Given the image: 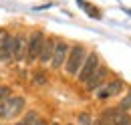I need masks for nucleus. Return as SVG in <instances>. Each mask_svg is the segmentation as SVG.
<instances>
[{
  "label": "nucleus",
  "instance_id": "dca6fc26",
  "mask_svg": "<svg viewBox=\"0 0 131 125\" xmlns=\"http://www.w3.org/2000/svg\"><path fill=\"white\" fill-rule=\"evenodd\" d=\"M79 123L81 125H93V119H91V115L81 113V115H79Z\"/></svg>",
  "mask_w": 131,
  "mask_h": 125
},
{
  "label": "nucleus",
  "instance_id": "9d476101",
  "mask_svg": "<svg viewBox=\"0 0 131 125\" xmlns=\"http://www.w3.org/2000/svg\"><path fill=\"white\" fill-rule=\"evenodd\" d=\"M54 45H57V38H54V36H45V43H42V47H40V53H38V59H36V61H40L42 65L50 62Z\"/></svg>",
  "mask_w": 131,
  "mask_h": 125
},
{
  "label": "nucleus",
  "instance_id": "7ed1b4c3",
  "mask_svg": "<svg viewBox=\"0 0 131 125\" xmlns=\"http://www.w3.org/2000/svg\"><path fill=\"white\" fill-rule=\"evenodd\" d=\"M99 65H101L99 55H97V53H89L87 59H85V62H83V67H81V71H79V75H77L79 83H85V85H87V81L93 77L95 71L99 69Z\"/></svg>",
  "mask_w": 131,
  "mask_h": 125
},
{
  "label": "nucleus",
  "instance_id": "6e6552de",
  "mask_svg": "<svg viewBox=\"0 0 131 125\" xmlns=\"http://www.w3.org/2000/svg\"><path fill=\"white\" fill-rule=\"evenodd\" d=\"M107 77H109V69H107V67H103V65H99V69L95 71V75L87 81V91H89V93L99 91V89L105 85Z\"/></svg>",
  "mask_w": 131,
  "mask_h": 125
},
{
  "label": "nucleus",
  "instance_id": "423d86ee",
  "mask_svg": "<svg viewBox=\"0 0 131 125\" xmlns=\"http://www.w3.org/2000/svg\"><path fill=\"white\" fill-rule=\"evenodd\" d=\"M12 40L14 36L6 30H0V62H10L12 59Z\"/></svg>",
  "mask_w": 131,
  "mask_h": 125
},
{
  "label": "nucleus",
  "instance_id": "9b49d317",
  "mask_svg": "<svg viewBox=\"0 0 131 125\" xmlns=\"http://www.w3.org/2000/svg\"><path fill=\"white\" fill-rule=\"evenodd\" d=\"M121 115H123V111L119 109V107H111V109H107V111L101 113V119H99V121L103 125H113L115 121L121 119Z\"/></svg>",
  "mask_w": 131,
  "mask_h": 125
},
{
  "label": "nucleus",
  "instance_id": "f257e3e1",
  "mask_svg": "<svg viewBox=\"0 0 131 125\" xmlns=\"http://www.w3.org/2000/svg\"><path fill=\"white\" fill-rule=\"evenodd\" d=\"M85 59H87V50H85V47L83 45H75V47L69 48V57H67V62H65V71L67 75H79V71H81L83 62H85Z\"/></svg>",
  "mask_w": 131,
  "mask_h": 125
},
{
  "label": "nucleus",
  "instance_id": "4468645a",
  "mask_svg": "<svg viewBox=\"0 0 131 125\" xmlns=\"http://www.w3.org/2000/svg\"><path fill=\"white\" fill-rule=\"evenodd\" d=\"M32 81L36 83V85H47L49 79H47V73H45V71H36L34 77H32Z\"/></svg>",
  "mask_w": 131,
  "mask_h": 125
},
{
  "label": "nucleus",
  "instance_id": "2eb2a0df",
  "mask_svg": "<svg viewBox=\"0 0 131 125\" xmlns=\"http://www.w3.org/2000/svg\"><path fill=\"white\" fill-rule=\"evenodd\" d=\"M10 95H12V89H10V87H6V85H0V103H2V101H6Z\"/></svg>",
  "mask_w": 131,
  "mask_h": 125
},
{
  "label": "nucleus",
  "instance_id": "20e7f679",
  "mask_svg": "<svg viewBox=\"0 0 131 125\" xmlns=\"http://www.w3.org/2000/svg\"><path fill=\"white\" fill-rule=\"evenodd\" d=\"M42 43H45V32L42 30H34L28 36V43H26V62H34L38 59Z\"/></svg>",
  "mask_w": 131,
  "mask_h": 125
},
{
  "label": "nucleus",
  "instance_id": "ddd939ff",
  "mask_svg": "<svg viewBox=\"0 0 131 125\" xmlns=\"http://www.w3.org/2000/svg\"><path fill=\"white\" fill-rule=\"evenodd\" d=\"M117 107L123 111V113H127V111L131 109V91L127 93V97H123V99H121V103H119Z\"/></svg>",
  "mask_w": 131,
  "mask_h": 125
},
{
  "label": "nucleus",
  "instance_id": "1a4fd4ad",
  "mask_svg": "<svg viewBox=\"0 0 131 125\" xmlns=\"http://www.w3.org/2000/svg\"><path fill=\"white\" fill-rule=\"evenodd\" d=\"M26 43H28V36H24V34L14 36V40H12V59L16 62L26 61Z\"/></svg>",
  "mask_w": 131,
  "mask_h": 125
},
{
  "label": "nucleus",
  "instance_id": "6ab92c4d",
  "mask_svg": "<svg viewBox=\"0 0 131 125\" xmlns=\"http://www.w3.org/2000/svg\"><path fill=\"white\" fill-rule=\"evenodd\" d=\"M49 125H61V123H57V121H52V123H49Z\"/></svg>",
  "mask_w": 131,
  "mask_h": 125
},
{
  "label": "nucleus",
  "instance_id": "0eeeda50",
  "mask_svg": "<svg viewBox=\"0 0 131 125\" xmlns=\"http://www.w3.org/2000/svg\"><path fill=\"white\" fill-rule=\"evenodd\" d=\"M123 89H125L123 79H111L107 85H103V87L97 91V97L99 99H111V97H115V95H119Z\"/></svg>",
  "mask_w": 131,
  "mask_h": 125
},
{
  "label": "nucleus",
  "instance_id": "a211bd4d",
  "mask_svg": "<svg viewBox=\"0 0 131 125\" xmlns=\"http://www.w3.org/2000/svg\"><path fill=\"white\" fill-rule=\"evenodd\" d=\"M50 121H47V119H42V117H40V119H38V121H36V125H49Z\"/></svg>",
  "mask_w": 131,
  "mask_h": 125
},
{
  "label": "nucleus",
  "instance_id": "39448f33",
  "mask_svg": "<svg viewBox=\"0 0 131 125\" xmlns=\"http://www.w3.org/2000/svg\"><path fill=\"white\" fill-rule=\"evenodd\" d=\"M67 57H69V45L65 40H57L54 45V50H52V59H50V67L57 71V69H63L67 62Z\"/></svg>",
  "mask_w": 131,
  "mask_h": 125
},
{
  "label": "nucleus",
  "instance_id": "f3484780",
  "mask_svg": "<svg viewBox=\"0 0 131 125\" xmlns=\"http://www.w3.org/2000/svg\"><path fill=\"white\" fill-rule=\"evenodd\" d=\"M113 125H131V115L123 113V115H121V119H119V121H115Z\"/></svg>",
  "mask_w": 131,
  "mask_h": 125
},
{
  "label": "nucleus",
  "instance_id": "f03ea898",
  "mask_svg": "<svg viewBox=\"0 0 131 125\" xmlns=\"http://www.w3.org/2000/svg\"><path fill=\"white\" fill-rule=\"evenodd\" d=\"M26 107V99L20 95H10L6 101L0 103V119H12L20 115Z\"/></svg>",
  "mask_w": 131,
  "mask_h": 125
},
{
  "label": "nucleus",
  "instance_id": "aec40b11",
  "mask_svg": "<svg viewBox=\"0 0 131 125\" xmlns=\"http://www.w3.org/2000/svg\"><path fill=\"white\" fill-rule=\"evenodd\" d=\"M95 125H103V123H101V121H97V123H95Z\"/></svg>",
  "mask_w": 131,
  "mask_h": 125
},
{
  "label": "nucleus",
  "instance_id": "f8f14e48",
  "mask_svg": "<svg viewBox=\"0 0 131 125\" xmlns=\"http://www.w3.org/2000/svg\"><path fill=\"white\" fill-rule=\"evenodd\" d=\"M38 119H40L38 111L30 109V111H26V113H24V117H20L14 125H36V121H38Z\"/></svg>",
  "mask_w": 131,
  "mask_h": 125
},
{
  "label": "nucleus",
  "instance_id": "412c9836",
  "mask_svg": "<svg viewBox=\"0 0 131 125\" xmlns=\"http://www.w3.org/2000/svg\"><path fill=\"white\" fill-rule=\"evenodd\" d=\"M67 125H73V123H67Z\"/></svg>",
  "mask_w": 131,
  "mask_h": 125
}]
</instances>
